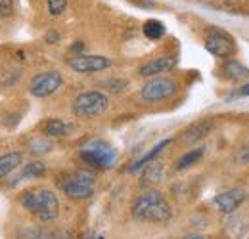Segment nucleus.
<instances>
[{"instance_id": "f257e3e1", "label": "nucleus", "mask_w": 249, "mask_h": 239, "mask_svg": "<svg viewBox=\"0 0 249 239\" xmlns=\"http://www.w3.org/2000/svg\"><path fill=\"white\" fill-rule=\"evenodd\" d=\"M132 216L136 220L142 222H167L173 216V209L169 205V201L165 199V195L157 189H150L146 193H142L134 205H132Z\"/></svg>"}, {"instance_id": "f03ea898", "label": "nucleus", "mask_w": 249, "mask_h": 239, "mask_svg": "<svg viewBox=\"0 0 249 239\" xmlns=\"http://www.w3.org/2000/svg\"><path fill=\"white\" fill-rule=\"evenodd\" d=\"M19 203L23 205V209H27L31 214L38 216L42 222H50V220L58 218V214H60L58 195L52 189H46V188L21 193Z\"/></svg>"}, {"instance_id": "7ed1b4c3", "label": "nucleus", "mask_w": 249, "mask_h": 239, "mask_svg": "<svg viewBox=\"0 0 249 239\" xmlns=\"http://www.w3.org/2000/svg\"><path fill=\"white\" fill-rule=\"evenodd\" d=\"M109 107V98L100 90L81 92L73 102V113L81 119H90L106 113Z\"/></svg>"}, {"instance_id": "20e7f679", "label": "nucleus", "mask_w": 249, "mask_h": 239, "mask_svg": "<svg viewBox=\"0 0 249 239\" xmlns=\"http://www.w3.org/2000/svg\"><path fill=\"white\" fill-rule=\"evenodd\" d=\"M96 176L90 171H77L60 182L63 193L71 199H89L94 193Z\"/></svg>"}, {"instance_id": "39448f33", "label": "nucleus", "mask_w": 249, "mask_h": 239, "mask_svg": "<svg viewBox=\"0 0 249 239\" xmlns=\"http://www.w3.org/2000/svg\"><path fill=\"white\" fill-rule=\"evenodd\" d=\"M81 159L96 169H109L117 159V151L102 140H94L81 150Z\"/></svg>"}, {"instance_id": "423d86ee", "label": "nucleus", "mask_w": 249, "mask_h": 239, "mask_svg": "<svg viewBox=\"0 0 249 239\" xmlns=\"http://www.w3.org/2000/svg\"><path fill=\"white\" fill-rule=\"evenodd\" d=\"M177 83L169 77H154L150 79L142 88H140V98L148 103H156V102H163L169 100L177 94Z\"/></svg>"}, {"instance_id": "0eeeda50", "label": "nucleus", "mask_w": 249, "mask_h": 239, "mask_svg": "<svg viewBox=\"0 0 249 239\" xmlns=\"http://www.w3.org/2000/svg\"><path fill=\"white\" fill-rule=\"evenodd\" d=\"M63 77L60 71H44L35 75L29 83V92L35 98H48L62 88Z\"/></svg>"}, {"instance_id": "6e6552de", "label": "nucleus", "mask_w": 249, "mask_h": 239, "mask_svg": "<svg viewBox=\"0 0 249 239\" xmlns=\"http://www.w3.org/2000/svg\"><path fill=\"white\" fill-rule=\"evenodd\" d=\"M205 48L217 58H230L236 52V42L226 31L213 27L205 36Z\"/></svg>"}, {"instance_id": "1a4fd4ad", "label": "nucleus", "mask_w": 249, "mask_h": 239, "mask_svg": "<svg viewBox=\"0 0 249 239\" xmlns=\"http://www.w3.org/2000/svg\"><path fill=\"white\" fill-rule=\"evenodd\" d=\"M111 65V60L106 56H94V54H77L69 60V67L77 73H98Z\"/></svg>"}, {"instance_id": "9d476101", "label": "nucleus", "mask_w": 249, "mask_h": 239, "mask_svg": "<svg viewBox=\"0 0 249 239\" xmlns=\"http://www.w3.org/2000/svg\"><path fill=\"white\" fill-rule=\"evenodd\" d=\"M244 199H246V191H244L242 188H232V189H228V191L218 193L217 197L213 199V205L217 207L218 212L230 214V212H234V210L244 203Z\"/></svg>"}, {"instance_id": "9b49d317", "label": "nucleus", "mask_w": 249, "mask_h": 239, "mask_svg": "<svg viewBox=\"0 0 249 239\" xmlns=\"http://www.w3.org/2000/svg\"><path fill=\"white\" fill-rule=\"evenodd\" d=\"M177 63H178V60H177L175 56H161V58H156V60L144 63V65L138 69V73H140L142 77H152V79H154V77L161 75V73H169L171 69H175Z\"/></svg>"}, {"instance_id": "f8f14e48", "label": "nucleus", "mask_w": 249, "mask_h": 239, "mask_svg": "<svg viewBox=\"0 0 249 239\" xmlns=\"http://www.w3.org/2000/svg\"><path fill=\"white\" fill-rule=\"evenodd\" d=\"M211 130H213V120L209 119L197 120V122H194L192 126H188L186 130L182 132V138L180 140L184 144H196L197 140H203Z\"/></svg>"}, {"instance_id": "ddd939ff", "label": "nucleus", "mask_w": 249, "mask_h": 239, "mask_svg": "<svg viewBox=\"0 0 249 239\" xmlns=\"http://www.w3.org/2000/svg\"><path fill=\"white\" fill-rule=\"evenodd\" d=\"M163 178H165V167H163V163L152 161V163L146 165V171H144V174H142L140 186H142V188H152V186L161 184Z\"/></svg>"}, {"instance_id": "4468645a", "label": "nucleus", "mask_w": 249, "mask_h": 239, "mask_svg": "<svg viewBox=\"0 0 249 239\" xmlns=\"http://www.w3.org/2000/svg\"><path fill=\"white\" fill-rule=\"evenodd\" d=\"M21 163H23V153H19V151H12V153H6V155H0V178H4L10 172H14Z\"/></svg>"}, {"instance_id": "2eb2a0df", "label": "nucleus", "mask_w": 249, "mask_h": 239, "mask_svg": "<svg viewBox=\"0 0 249 239\" xmlns=\"http://www.w3.org/2000/svg\"><path fill=\"white\" fill-rule=\"evenodd\" d=\"M169 144H171V138H167V140H161V142H159L157 146H154L152 150H150L148 153H146V155H144V157H140L138 161H134V163H132V165L128 167V171H130V172H136V171L144 169V167H146L148 163H152V161H154L157 155H159L161 151L165 150V148H167Z\"/></svg>"}, {"instance_id": "dca6fc26", "label": "nucleus", "mask_w": 249, "mask_h": 239, "mask_svg": "<svg viewBox=\"0 0 249 239\" xmlns=\"http://www.w3.org/2000/svg\"><path fill=\"white\" fill-rule=\"evenodd\" d=\"M71 130V126L62 119H50L44 124V134L50 138H60V136H67Z\"/></svg>"}, {"instance_id": "f3484780", "label": "nucleus", "mask_w": 249, "mask_h": 239, "mask_svg": "<svg viewBox=\"0 0 249 239\" xmlns=\"http://www.w3.org/2000/svg\"><path fill=\"white\" fill-rule=\"evenodd\" d=\"M224 73H226V77H230L234 81H242V79L249 77L248 67H244L240 61H234V60H230L224 65Z\"/></svg>"}, {"instance_id": "a211bd4d", "label": "nucleus", "mask_w": 249, "mask_h": 239, "mask_svg": "<svg viewBox=\"0 0 249 239\" xmlns=\"http://www.w3.org/2000/svg\"><path fill=\"white\" fill-rule=\"evenodd\" d=\"M201 157H203V148H197V150L188 151V153H184V155L178 159V163H177V171L190 169V167H192V165H196Z\"/></svg>"}, {"instance_id": "6ab92c4d", "label": "nucleus", "mask_w": 249, "mask_h": 239, "mask_svg": "<svg viewBox=\"0 0 249 239\" xmlns=\"http://www.w3.org/2000/svg\"><path fill=\"white\" fill-rule=\"evenodd\" d=\"M142 29H144V34H146L150 40H157V38H161V36L165 34V25H163L159 19H148Z\"/></svg>"}, {"instance_id": "aec40b11", "label": "nucleus", "mask_w": 249, "mask_h": 239, "mask_svg": "<svg viewBox=\"0 0 249 239\" xmlns=\"http://www.w3.org/2000/svg\"><path fill=\"white\" fill-rule=\"evenodd\" d=\"M46 172V165L42 161H33L29 165H25L23 172L19 174V180H25V178H38V176H44Z\"/></svg>"}, {"instance_id": "412c9836", "label": "nucleus", "mask_w": 249, "mask_h": 239, "mask_svg": "<svg viewBox=\"0 0 249 239\" xmlns=\"http://www.w3.org/2000/svg\"><path fill=\"white\" fill-rule=\"evenodd\" d=\"M65 6H67V0H48V12L54 17L62 16L65 12Z\"/></svg>"}, {"instance_id": "4be33fe9", "label": "nucleus", "mask_w": 249, "mask_h": 239, "mask_svg": "<svg viewBox=\"0 0 249 239\" xmlns=\"http://www.w3.org/2000/svg\"><path fill=\"white\" fill-rule=\"evenodd\" d=\"M104 86H107L109 92H121L126 86V81L124 79H109L104 83Z\"/></svg>"}, {"instance_id": "5701e85b", "label": "nucleus", "mask_w": 249, "mask_h": 239, "mask_svg": "<svg viewBox=\"0 0 249 239\" xmlns=\"http://www.w3.org/2000/svg\"><path fill=\"white\" fill-rule=\"evenodd\" d=\"M52 150V144L50 142H44V140H35L31 144V151L35 155H38V153H46V151Z\"/></svg>"}, {"instance_id": "b1692460", "label": "nucleus", "mask_w": 249, "mask_h": 239, "mask_svg": "<svg viewBox=\"0 0 249 239\" xmlns=\"http://www.w3.org/2000/svg\"><path fill=\"white\" fill-rule=\"evenodd\" d=\"M14 14V0H0V19Z\"/></svg>"}, {"instance_id": "393cba45", "label": "nucleus", "mask_w": 249, "mask_h": 239, "mask_svg": "<svg viewBox=\"0 0 249 239\" xmlns=\"http://www.w3.org/2000/svg\"><path fill=\"white\" fill-rule=\"evenodd\" d=\"M236 161H238V163H242V165H249V144L240 150V153L236 155Z\"/></svg>"}, {"instance_id": "a878e982", "label": "nucleus", "mask_w": 249, "mask_h": 239, "mask_svg": "<svg viewBox=\"0 0 249 239\" xmlns=\"http://www.w3.org/2000/svg\"><path fill=\"white\" fill-rule=\"evenodd\" d=\"M44 239H73L69 234H65V232H58V234H52V236H48V238Z\"/></svg>"}, {"instance_id": "bb28decb", "label": "nucleus", "mask_w": 249, "mask_h": 239, "mask_svg": "<svg viewBox=\"0 0 249 239\" xmlns=\"http://www.w3.org/2000/svg\"><path fill=\"white\" fill-rule=\"evenodd\" d=\"M48 40H50V44H52V40H58L60 36H58V33H48V36H46Z\"/></svg>"}, {"instance_id": "cd10ccee", "label": "nucleus", "mask_w": 249, "mask_h": 239, "mask_svg": "<svg viewBox=\"0 0 249 239\" xmlns=\"http://www.w3.org/2000/svg\"><path fill=\"white\" fill-rule=\"evenodd\" d=\"M240 94L242 96H249V85H244V88L240 90Z\"/></svg>"}, {"instance_id": "c85d7f7f", "label": "nucleus", "mask_w": 249, "mask_h": 239, "mask_svg": "<svg viewBox=\"0 0 249 239\" xmlns=\"http://www.w3.org/2000/svg\"><path fill=\"white\" fill-rule=\"evenodd\" d=\"M182 239H203L201 236H197V234H190V236H184Z\"/></svg>"}, {"instance_id": "c756f323", "label": "nucleus", "mask_w": 249, "mask_h": 239, "mask_svg": "<svg viewBox=\"0 0 249 239\" xmlns=\"http://www.w3.org/2000/svg\"><path fill=\"white\" fill-rule=\"evenodd\" d=\"M81 48H83V42H79V44L73 46V50H81Z\"/></svg>"}, {"instance_id": "7c9ffc66", "label": "nucleus", "mask_w": 249, "mask_h": 239, "mask_svg": "<svg viewBox=\"0 0 249 239\" xmlns=\"http://www.w3.org/2000/svg\"><path fill=\"white\" fill-rule=\"evenodd\" d=\"M87 239H102V238H96V236H89Z\"/></svg>"}]
</instances>
